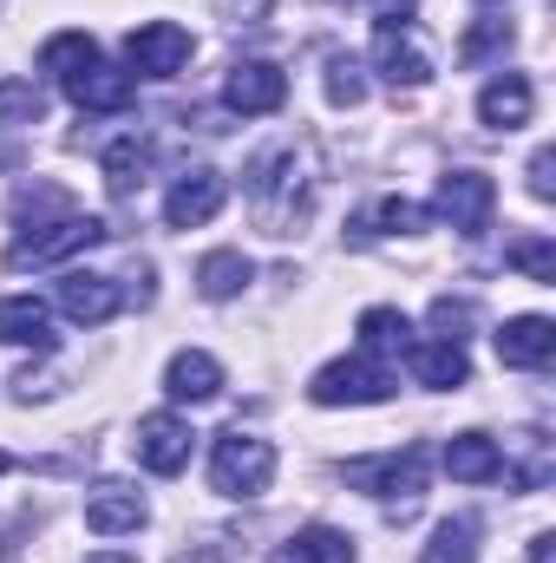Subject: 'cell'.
I'll list each match as a JSON object with an SVG mask.
<instances>
[{
    "mask_svg": "<svg viewBox=\"0 0 556 563\" xmlns=\"http://www.w3.org/2000/svg\"><path fill=\"white\" fill-rule=\"evenodd\" d=\"M374 73H380L387 86H425V79L438 73L425 33H419L407 13H380V20H374Z\"/></svg>",
    "mask_w": 556,
    "mask_h": 563,
    "instance_id": "6",
    "label": "cell"
},
{
    "mask_svg": "<svg viewBox=\"0 0 556 563\" xmlns=\"http://www.w3.org/2000/svg\"><path fill=\"white\" fill-rule=\"evenodd\" d=\"M92 243H105V223H99V217L66 210V217H53V223L20 230V236L7 243V269H53V263L79 256V250H92Z\"/></svg>",
    "mask_w": 556,
    "mask_h": 563,
    "instance_id": "3",
    "label": "cell"
},
{
    "mask_svg": "<svg viewBox=\"0 0 556 563\" xmlns=\"http://www.w3.org/2000/svg\"><path fill=\"white\" fill-rule=\"evenodd\" d=\"M249 256L243 250H210L203 263H197V288H203V301H230V295H243L249 288Z\"/></svg>",
    "mask_w": 556,
    "mask_h": 563,
    "instance_id": "24",
    "label": "cell"
},
{
    "mask_svg": "<svg viewBox=\"0 0 556 563\" xmlns=\"http://www.w3.org/2000/svg\"><path fill=\"white\" fill-rule=\"evenodd\" d=\"M407 367H413L419 387H432V394H452V387L471 380V361H465L458 341H413L407 347Z\"/></svg>",
    "mask_w": 556,
    "mask_h": 563,
    "instance_id": "18",
    "label": "cell"
},
{
    "mask_svg": "<svg viewBox=\"0 0 556 563\" xmlns=\"http://www.w3.org/2000/svg\"><path fill=\"white\" fill-rule=\"evenodd\" d=\"M445 472L458 485H491V478H504V452L491 432H458V439H445Z\"/></svg>",
    "mask_w": 556,
    "mask_h": 563,
    "instance_id": "20",
    "label": "cell"
},
{
    "mask_svg": "<svg viewBox=\"0 0 556 563\" xmlns=\"http://www.w3.org/2000/svg\"><path fill=\"white\" fill-rule=\"evenodd\" d=\"M269 485H276V445L256 439V432H243V426L216 432V445H210V492H223V498H263Z\"/></svg>",
    "mask_w": 556,
    "mask_h": 563,
    "instance_id": "2",
    "label": "cell"
},
{
    "mask_svg": "<svg viewBox=\"0 0 556 563\" xmlns=\"http://www.w3.org/2000/svg\"><path fill=\"white\" fill-rule=\"evenodd\" d=\"M119 308H125V288H119L112 276H92V269L59 276V314H66V321H79V328H105Z\"/></svg>",
    "mask_w": 556,
    "mask_h": 563,
    "instance_id": "12",
    "label": "cell"
},
{
    "mask_svg": "<svg viewBox=\"0 0 556 563\" xmlns=\"http://www.w3.org/2000/svg\"><path fill=\"white\" fill-rule=\"evenodd\" d=\"M177 563H223V538H210V544H197V551H184Z\"/></svg>",
    "mask_w": 556,
    "mask_h": 563,
    "instance_id": "36",
    "label": "cell"
},
{
    "mask_svg": "<svg viewBox=\"0 0 556 563\" xmlns=\"http://www.w3.org/2000/svg\"><path fill=\"white\" fill-rule=\"evenodd\" d=\"M419 563H478V525L471 518H445Z\"/></svg>",
    "mask_w": 556,
    "mask_h": 563,
    "instance_id": "28",
    "label": "cell"
},
{
    "mask_svg": "<svg viewBox=\"0 0 556 563\" xmlns=\"http://www.w3.org/2000/svg\"><path fill=\"white\" fill-rule=\"evenodd\" d=\"M551 170H556V151L544 144V151L531 157V197H544V203L556 197V177H551Z\"/></svg>",
    "mask_w": 556,
    "mask_h": 563,
    "instance_id": "35",
    "label": "cell"
},
{
    "mask_svg": "<svg viewBox=\"0 0 556 563\" xmlns=\"http://www.w3.org/2000/svg\"><path fill=\"white\" fill-rule=\"evenodd\" d=\"M504 263H511V269H524L531 282H556V250H551V236H524V243H511V250H504Z\"/></svg>",
    "mask_w": 556,
    "mask_h": 563,
    "instance_id": "30",
    "label": "cell"
},
{
    "mask_svg": "<svg viewBox=\"0 0 556 563\" xmlns=\"http://www.w3.org/2000/svg\"><path fill=\"white\" fill-rule=\"evenodd\" d=\"M243 190H249V210H256V223H263L269 236H294V223H301L308 203H314V151H308V144H276V151H263V157L249 164Z\"/></svg>",
    "mask_w": 556,
    "mask_h": 563,
    "instance_id": "1",
    "label": "cell"
},
{
    "mask_svg": "<svg viewBox=\"0 0 556 563\" xmlns=\"http://www.w3.org/2000/svg\"><path fill=\"white\" fill-rule=\"evenodd\" d=\"M0 341H7V347H33V354H53V347H59L53 308L33 301V295H7V301H0Z\"/></svg>",
    "mask_w": 556,
    "mask_h": 563,
    "instance_id": "17",
    "label": "cell"
},
{
    "mask_svg": "<svg viewBox=\"0 0 556 563\" xmlns=\"http://www.w3.org/2000/svg\"><path fill=\"white\" fill-rule=\"evenodd\" d=\"M190 445H197V432L177 420V413H144L138 432H132L138 465L144 472H157V478H177V472L190 465Z\"/></svg>",
    "mask_w": 556,
    "mask_h": 563,
    "instance_id": "10",
    "label": "cell"
},
{
    "mask_svg": "<svg viewBox=\"0 0 556 563\" xmlns=\"http://www.w3.org/2000/svg\"><path fill=\"white\" fill-rule=\"evenodd\" d=\"M125 59H132L138 79H177L190 66V33L177 20H144V26H132V40H125Z\"/></svg>",
    "mask_w": 556,
    "mask_h": 563,
    "instance_id": "8",
    "label": "cell"
},
{
    "mask_svg": "<svg viewBox=\"0 0 556 563\" xmlns=\"http://www.w3.org/2000/svg\"><path fill=\"white\" fill-rule=\"evenodd\" d=\"M491 210H498V184L485 170H452L438 177V217L458 230V236H485L491 230Z\"/></svg>",
    "mask_w": 556,
    "mask_h": 563,
    "instance_id": "7",
    "label": "cell"
},
{
    "mask_svg": "<svg viewBox=\"0 0 556 563\" xmlns=\"http://www.w3.org/2000/svg\"><path fill=\"white\" fill-rule=\"evenodd\" d=\"M164 394L184 407H203V400H216L223 394V361L216 354H203V347H184V354H170V367H164Z\"/></svg>",
    "mask_w": 556,
    "mask_h": 563,
    "instance_id": "16",
    "label": "cell"
},
{
    "mask_svg": "<svg viewBox=\"0 0 556 563\" xmlns=\"http://www.w3.org/2000/svg\"><path fill=\"white\" fill-rule=\"evenodd\" d=\"M86 563H138V558H125V551H99V558H86Z\"/></svg>",
    "mask_w": 556,
    "mask_h": 563,
    "instance_id": "39",
    "label": "cell"
},
{
    "mask_svg": "<svg viewBox=\"0 0 556 563\" xmlns=\"http://www.w3.org/2000/svg\"><path fill=\"white\" fill-rule=\"evenodd\" d=\"M425 223H432L425 203H413V197H380L374 210L354 217V236H419Z\"/></svg>",
    "mask_w": 556,
    "mask_h": 563,
    "instance_id": "21",
    "label": "cell"
},
{
    "mask_svg": "<svg viewBox=\"0 0 556 563\" xmlns=\"http://www.w3.org/2000/svg\"><path fill=\"white\" fill-rule=\"evenodd\" d=\"M531 563H556V538H551V531H537V538H531Z\"/></svg>",
    "mask_w": 556,
    "mask_h": 563,
    "instance_id": "37",
    "label": "cell"
},
{
    "mask_svg": "<svg viewBox=\"0 0 556 563\" xmlns=\"http://www.w3.org/2000/svg\"><path fill=\"white\" fill-rule=\"evenodd\" d=\"M498 361H504V367H524V374L551 367L556 361V321L551 314H511V321L498 328Z\"/></svg>",
    "mask_w": 556,
    "mask_h": 563,
    "instance_id": "13",
    "label": "cell"
},
{
    "mask_svg": "<svg viewBox=\"0 0 556 563\" xmlns=\"http://www.w3.org/2000/svg\"><path fill=\"white\" fill-rule=\"evenodd\" d=\"M46 99L33 79H0V125H40Z\"/></svg>",
    "mask_w": 556,
    "mask_h": 563,
    "instance_id": "29",
    "label": "cell"
},
{
    "mask_svg": "<svg viewBox=\"0 0 556 563\" xmlns=\"http://www.w3.org/2000/svg\"><path fill=\"white\" fill-rule=\"evenodd\" d=\"M92 59H99V40H92V33H53V40L40 46V73H53L59 86L79 79Z\"/></svg>",
    "mask_w": 556,
    "mask_h": 563,
    "instance_id": "25",
    "label": "cell"
},
{
    "mask_svg": "<svg viewBox=\"0 0 556 563\" xmlns=\"http://www.w3.org/2000/svg\"><path fill=\"white\" fill-rule=\"evenodd\" d=\"M511 452H518V465H511V485H518V492H544L556 478V452H551L544 432H518Z\"/></svg>",
    "mask_w": 556,
    "mask_h": 563,
    "instance_id": "26",
    "label": "cell"
},
{
    "mask_svg": "<svg viewBox=\"0 0 556 563\" xmlns=\"http://www.w3.org/2000/svg\"><path fill=\"white\" fill-rule=\"evenodd\" d=\"M0 558H13V525L0 518Z\"/></svg>",
    "mask_w": 556,
    "mask_h": 563,
    "instance_id": "38",
    "label": "cell"
},
{
    "mask_svg": "<svg viewBox=\"0 0 556 563\" xmlns=\"http://www.w3.org/2000/svg\"><path fill=\"white\" fill-rule=\"evenodd\" d=\"M413 347V321L400 308H367L360 314V354H407Z\"/></svg>",
    "mask_w": 556,
    "mask_h": 563,
    "instance_id": "27",
    "label": "cell"
},
{
    "mask_svg": "<svg viewBox=\"0 0 556 563\" xmlns=\"http://www.w3.org/2000/svg\"><path fill=\"white\" fill-rule=\"evenodd\" d=\"M432 328H438V341H458V347H465L471 301H452V295H438V301H432Z\"/></svg>",
    "mask_w": 556,
    "mask_h": 563,
    "instance_id": "34",
    "label": "cell"
},
{
    "mask_svg": "<svg viewBox=\"0 0 556 563\" xmlns=\"http://www.w3.org/2000/svg\"><path fill=\"white\" fill-rule=\"evenodd\" d=\"M269 563H354V538L334 525H308L301 538H288Z\"/></svg>",
    "mask_w": 556,
    "mask_h": 563,
    "instance_id": "23",
    "label": "cell"
},
{
    "mask_svg": "<svg viewBox=\"0 0 556 563\" xmlns=\"http://www.w3.org/2000/svg\"><path fill=\"white\" fill-rule=\"evenodd\" d=\"M99 170H105V190H112V197H132L144 184V170H151V139H144V132H125L119 144H105Z\"/></svg>",
    "mask_w": 556,
    "mask_h": 563,
    "instance_id": "22",
    "label": "cell"
},
{
    "mask_svg": "<svg viewBox=\"0 0 556 563\" xmlns=\"http://www.w3.org/2000/svg\"><path fill=\"white\" fill-rule=\"evenodd\" d=\"M144 518H151V505L132 485H99L86 498V531H99V538H125V531H138Z\"/></svg>",
    "mask_w": 556,
    "mask_h": 563,
    "instance_id": "19",
    "label": "cell"
},
{
    "mask_svg": "<svg viewBox=\"0 0 556 563\" xmlns=\"http://www.w3.org/2000/svg\"><path fill=\"white\" fill-rule=\"evenodd\" d=\"M66 99H73L79 112H132L138 79H132V73H119V66H105V59H92L79 79H66Z\"/></svg>",
    "mask_w": 556,
    "mask_h": 563,
    "instance_id": "14",
    "label": "cell"
},
{
    "mask_svg": "<svg viewBox=\"0 0 556 563\" xmlns=\"http://www.w3.org/2000/svg\"><path fill=\"white\" fill-rule=\"evenodd\" d=\"M308 400L314 407H380V400H393V374L380 354H347L308 380Z\"/></svg>",
    "mask_w": 556,
    "mask_h": 563,
    "instance_id": "4",
    "label": "cell"
},
{
    "mask_svg": "<svg viewBox=\"0 0 556 563\" xmlns=\"http://www.w3.org/2000/svg\"><path fill=\"white\" fill-rule=\"evenodd\" d=\"M327 99H334V106H360V99H367L360 59H347V53H334V59H327Z\"/></svg>",
    "mask_w": 556,
    "mask_h": 563,
    "instance_id": "31",
    "label": "cell"
},
{
    "mask_svg": "<svg viewBox=\"0 0 556 563\" xmlns=\"http://www.w3.org/2000/svg\"><path fill=\"white\" fill-rule=\"evenodd\" d=\"M485 7H498V0H485Z\"/></svg>",
    "mask_w": 556,
    "mask_h": 563,
    "instance_id": "40",
    "label": "cell"
},
{
    "mask_svg": "<svg viewBox=\"0 0 556 563\" xmlns=\"http://www.w3.org/2000/svg\"><path fill=\"white\" fill-rule=\"evenodd\" d=\"M531 112H537V86H531L524 73H498V79L478 92V119H485L491 132H518V125H531Z\"/></svg>",
    "mask_w": 556,
    "mask_h": 563,
    "instance_id": "15",
    "label": "cell"
},
{
    "mask_svg": "<svg viewBox=\"0 0 556 563\" xmlns=\"http://www.w3.org/2000/svg\"><path fill=\"white\" fill-rule=\"evenodd\" d=\"M223 197H230V184H223L210 164H197V170H184V177L170 184V197H164V223H170V230H203V223L223 210Z\"/></svg>",
    "mask_w": 556,
    "mask_h": 563,
    "instance_id": "11",
    "label": "cell"
},
{
    "mask_svg": "<svg viewBox=\"0 0 556 563\" xmlns=\"http://www.w3.org/2000/svg\"><path fill=\"white\" fill-rule=\"evenodd\" d=\"M66 210H73V197H66V190H53V184H40V190H20V197H13V223H26V217L40 223V217H66Z\"/></svg>",
    "mask_w": 556,
    "mask_h": 563,
    "instance_id": "32",
    "label": "cell"
},
{
    "mask_svg": "<svg viewBox=\"0 0 556 563\" xmlns=\"http://www.w3.org/2000/svg\"><path fill=\"white\" fill-rule=\"evenodd\" d=\"M223 99H230V112H243V119H269V112L288 106V73H281L276 59H236Z\"/></svg>",
    "mask_w": 556,
    "mask_h": 563,
    "instance_id": "9",
    "label": "cell"
},
{
    "mask_svg": "<svg viewBox=\"0 0 556 563\" xmlns=\"http://www.w3.org/2000/svg\"><path fill=\"white\" fill-rule=\"evenodd\" d=\"M341 478L367 498H387L400 511H413L419 492H425V445H400V452H380V459H354L341 465Z\"/></svg>",
    "mask_w": 556,
    "mask_h": 563,
    "instance_id": "5",
    "label": "cell"
},
{
    "mask_svg": "<svg viewBox=\"0 0 556 563\" xmlns=\"http://www.w3.org/2000/svg\"><path fill=\"white\" fill-rule=\"evenodd\" d=\"M498 46H511V20H485V26H471L465 33V46H458V59L465 66H478L485 53H498Z\"/></svg>",
    "mask_w": 556,
    "mask_h": 563,
    "instance_id": "33",
    "label": "cell"
}]
</instances>
